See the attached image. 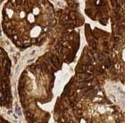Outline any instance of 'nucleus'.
<instances>
[{
  "label": "nucleus",
  "instance_id": "f257e3e1",
  "mask_svg": "<svg viewBox=\"0 0 125 123\" xmlns=\"http://www.w3.org/2000/svg\"><path fill=\"white\" fill-rule=\"evenodd\" d=\"M107 36L87 33L84 47L73 76L78 81L104 86L108 82L125 86V21L114 23Z\"/></svg>",
  "mask_w": 125,
  "mask_h": 123
},
{
  "label": "nucleus",
  "instance_id": "f03ea898",
  "mask_svg": "<svg viewBox=\"0 0 125 123\" xmlns=\"http://www.w3.org/2000/svg\"><path fill=\"white\" fill-rule=\"evenodd\" d=\"M56 123H124L125 115L104 87L71 78L53 109Z\"/></svg>",
  "mask_w": 125,
  "mask_h": 123
},
{
  "label": "nucleus",
  "instance_id": "7ed1b4c3",
  "mask_svg": "<svg viewBox=\"0 0 125 123\" xmlns=\"http://www.w3.org/2000/svg\"><path fill=\"white\" fill-rule=\"evenodd\" d=\"M57 24V15L48 0H8L2 10V28L23 51L48 41Z\"/></svg>",
  "mask_w": 125,
  "mask_h": 123
},
{
  "label": "nucleus",
  "instance_id": "20e7f679",
  "mask_svg": "<svg viewBox=\"0 0 125 123\" xmlns=\"http://www.w3.org/2000/svg\"><path fill=\"white\" fill-rule=\"evenodd\" d=\"M11 68V60L0 45V108H10L13 104Z\"/></svg>",
  "mask_w": 125,
  "mask_h": 123
},
{
  "label": "nucleus",
  "instance_id": "39448f33",
  "mask_svg": "<svg viewBox=\"0 0 125 123\" xmlns=\"http://www.w3.org/2000/svg\"><path fill=\"white\" fill-rule=\"evenodd\" d=\"M118 1L119 2V4L121 8H122L123 11H124V13H125V0H118Z\"/></svg>",
  "mask_w": 125,
  "mask_h": 123
},
{
  "label": "nucleus",
  "instance_id": "423d86ee",
  "mask_svg": "<svg viewBox=\"0 0 125 123\" xmlns=\"http://www.w3.org/2000/svg\"><path fill=\"white\" fill-rule=\"evenodd\" d=\"M0 123H11V122H9V121H8L7 119L3 118V116H0Z\"/></svg>",
  "mask_w": 125,
  "mask_h": 123
},
{
  "label": "nucleus",
  "instance_id": "0eeeda50",
  "mask_svg": "<svg viewBox=\"0 0 125 123\" xmlns=\"http://www.w3.org/2000/svg\"><path fill=\"white\" fill-rule=\"evenodd\" d=\"M3 0H0V4H1V3H3Z\"/></svg>",
  "mask_w": 125,
  "mask_h": 123
},
{
  "label": "nucleus",
  "instance_id": "6e6552de",
  "mask_svg": "<svg viewBox=\"0 0 125 123\" xmlns=\"http://www.w3.org/2000/svg\"><path fill=\"white\" fill-rule=\"evenodd\" d=\"M124 123H125V118H124Z\"/></svg>",
  "mask_w": 125,
  "mask_h": 123
},
{
  "label": "nucleus",
  "instance_id": "1a4fd4ad",
  "mask_svg": "<svg viewBox=\"0 0 125 123\" xmlns=\"http://www.w3.org/2000/svg\"><path fill=\"white\" fill-rule=\"evenodd\" d=\"M66 1H70V0H66Z\"/></svg>",
  "mask_w": 125,
  "mask_h": 123
}]
</instances>
